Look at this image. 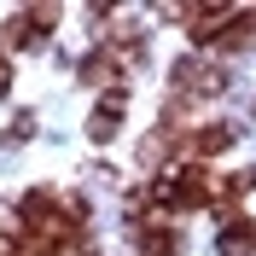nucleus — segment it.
Returning a JSON list of instances; mask_svg holds the SVG:
<instances>
[{
	"label": "nucleus",
	"mask_w": 256,
	"mask_h": 256,
	"mask_svg": "<svg viewBox=\"0 0 256 256\" xmlns=\"http://www.w3.org/2000/svg\"><path fill=\"white\" fill-rule=\"evenodd\" d=\"M116 128H122V94H111V99H105V105L94 111V122H88V134H94V140L105 146V140L116 134Z\"/></svg>",
	"instance_id": "obj_1"
}]
</instances>
